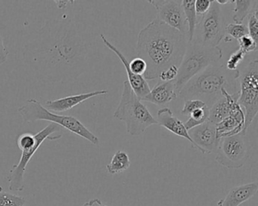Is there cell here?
<instances>
[{
    "instance_id": "1",
    "label": "cell",
    "mask_w": 258,
    "mask_h": 206,
    "mask_svg": "<svg viewBox=\"0 0 258 206\" xmlns=\"http://www.w3.org/2000/svg\"><path fill=\"white\" fill-rule=\"evenodd\" d=\"M87 43L72 19L48 21L24 46L25 62L37 78L49 83L73 82L85 70Z\"/></svg>"
},
{
    "instance_id": "2",
    "label": "cell",
    "mask_w": 258,
    "mask_h": 206,
    "mask_svg": "<svg viewBox=\"0 0 258 206\" xmlns=\"http://www.w3.org/2000/svg\"><path fill=\"white\" fill-rule=\"evenodd\" d=\"M187 44L185 36L158 19L146 25L140 31L137 43V55L147 64L145 79H158L168 67H179Z\"/></svg>"
},
{
    "instance_id": "3",
    "label": "cell",
    "mask_w": 258,
    "mask_h": 206,
    "mask_svg": "<svg viewBox=\"0 0 258 206\" xmlns=\"http://www.w3.org/2000/svg\"><path fill=\"white\" fill-rule=\"evenodd\" d=\"M239 70L229 71L223 64H213L190 79L179 96L184 100H200L211 108L220 97L223 90L230 94L238 92Z\"/></svg>"
},
{
    "instance_id": "4",
    "label": "cell",
    "mask_w": 258,
    "mask_h": 206,
    "mask_svg": "<svg viewBox=\"0 0 258 206\" xmlns=\"http://www.w3.org/2000/svg\"><path fill=\"white\" fill-rule=\"evenodd\" d=\"M113 117L124 122L126 132L132 136H139L148 128L158 124L146 105L136 95L128 81L123 82L121 97Z\"/></svg>"
},
{
    "instance_id": "5",
    "label": "cell",
    "mask_w": 258,
    "mask_h": 206,
    "mask_svg": "<svg viewBox=\"0 0 258 206\" xmlns=\"http://www.w3.org/2000/svg\"><path fill=\"white\" fill-rule=\"evenodd\" d=\"M18 112L25 123H31L37 121L51 122L63 129L84 139L95 146L99 144V139L91 131L89 130L79 120L72 116L60 115L48 111L42 103L35 98L27 100L26 103L18 109Z\"/></svg>"
},
{
    "instance_id": "6",
    "label": "cell",
    "mask_w": 258,
    "mask_h": 206,
    "mask_svg": "<svg viewBox=\"0 0 258 206\" xmlns=\"http://www.w3.org/2000/svg\"><path fill=\"white\" fill-rule=\"evenodd\" d=\"M222 58L223 50L220 46L206 47L194 41L188 43L179 67L177 77L175 79L177 95L190 79L209 66L217 64Z\"/></svg>"
},
{
    "instance_id": "7",
    "label": "cell",
    "mask_w": 258,
    "mask_h": 206,
    "mask_svg": "<svg viewBox=\"0 0 258 206\" xmlns=\"http://www.w3.org/2000/svg\"><path fill=\"white\" fill-rule=\"evenodd\" d=\"M238 83L239 85L238 105L244 109V129L241 133L246 135L247 129L253 123L258 112V61L249 62L239 70Z\"/></svg>"
},
{
    "instance_id": "8",
    "label": "cell",
    "mask_w": 258,
    "mask_h": 206,
    "mask_svg": "<svg viewBox=\"0 0 258 206\" xmlns=\"http://www.w3.org/2000/svg\"><path fill=\"white\" fill-rule=\"evenodd\" d=\"M226 27L223 11L213 0L208 13L199 19L192 41L206 47H217L226 37Z\"/></svg>"
},
{
    "instance_id": "9",
    "label": "cell",
    "mask_w": 258,
    "mask_h": 206,
    "mask_svg": "<svg viewBox=\"0 0 258 206\" xmlns=\"http://www.w3.org/2000/svg\"><path fill=\"white\" fill-rule=\"evenodd\" d=\"M215 160L229 169L244 166L249 157V142L247 135L239 133L219 139L215 152Z\"/></svg>"
},
{
    "instance_id": "10",
    "label": "cell",
    "mask_w": 258,
    "mask_h": 206,
    "mask_svg": "<svg viewBox=\"0 0 258 206\" xmlns=\"http://www.w3.org/2000/svg\"><path fill=\"white\" fill-rule=\"evenodd\" d=\"M153 6L158 13L156 19L170 28L179 31L187 38L188 25L182 7V1L177 0H150L147 1Z\"/></svg>"
},
{
    "instance_id": "11",
    "label": "cell",
    "mask_w": 258,
    "mask_h": 206,
    "mask_svg": "<svg viewBox=\"0 0 258 206\" xmlns=\"http://www.w3.org/2000/svg\"><path fill=\"white\" fill-rule=\"evenodd\" d=\"M188 133L196 150L202 154H209L215 152L219 141L215 124L208 120L203 124L190 129Z\"/></svg>"
},
{
    "instance_id": "12",
    "label": "cell",
    "mask_w": 258,
    "mask_h": 206,
    "mask_svg": "<svg viewBox=\"0 0 258 206\" xmlns=\"http://www.w3.org/2000/svg\"><path fill=\"white\" fill-rule=\"evenodd\" d=\"M222 95L223 96L210 108L208 120L215 125L226 117L233 115L242 109L238 103L239 97L238 91L235 94H230L228 92L227 90L223 89Z\"/></svg>"
},
{
    "instance_id": "13",
    "label": "cell",
    "mask_w": 258,
    "mask_h": 206,
    "mask_svg": "<svg viewBox=\"0 0 258 206\" xmlns=\"http://www.w3.org/2000/svg\"><path fill=\"white\" fill-rule=\"evenodd\" d=\"M100 38L105 46L108 48L111 52H114L117 55V58L121 61L125 70H126V73H127L128 82H129L130 85H131V88L135 93L136 95L140 99H142L145 96L147 95L150 92L151 90L147 81L145 79L143 76H137V75L134 74L132 73L131 69H130L129 61L125 58L124 55L115 46H114L105 37L104 34H101Z\"/></svg>"
},
{
    "instance_id": "14",
    "label": "cell",
    "mask_w": 258,
    "mask_h": 206,
    "mask_svg": "<svg viewBox=\"0 0 258 206\" xmlns=\"http://www.w3.org/2000/svg\"><path fill=\"white\" fill-rule=\"evenodd\" d=\"M107 94H108L107 90H99V91H91V92L73 94V95L67 96V97L55 99V100H45L44 103L42 105L48 111L58 114V113L70 111L72 108L81 105L89 99Z\"/></svg>"
},
{
    "instance_id": "15",
    "label": "cell",
    "mask_w": 258,
    "mask_h": 206,
    "mask_svg": "<svg viewBox=\"0 0 258 206\" xmlns=\"http://www.w3.org/2000/svg\"><path fill=\"white\" fill-rule=\"evenodd\" d=\"M258 191L257 182L234 186L226 196L217 201V206H239L254 196Z\"/></svg>"
},
{
    "instance_id": "16",
    "label": "cell",
    "mask_w": 258,
    "mask_h": 206,
    "mask_svg": "<svg viewBox=\"0 0 258 206\" xmlns=\"http://www.w3.org/2000/svg\"><path fill=\"white\" fill-rule=\"evenodd\" d=\"M157 117H157L156 120L158 125L165 128L166 129L177 136L186 139L187 141L191 143L193 148L196 149L194 143L188 135V130L185 129L184 123H182L179 119L176 118L173 115L171 110L167 108L160 109L158 111Z\"/></svg>"
},
{
    "instance_id": "17",
    "label": "cell",
    "mask_w": 258,
    "mask_h": 206,
    "mask_svg": "<svg viewBox=\"0 0 258 206\" xmlns=\"http://www.w3.org/2000/svg\"><path fill=\"white\" fill-rule=\"evenodd\" d=\"M178 97L175 88V80L161 82L157 84L147 95L140 99L158 106H163L175 100Z\"/></svg>"
},
{
    "instance_id": "18",
    "label": "cell",
    "mask_w": 258,
    "mask_h": 206,
    "mask_svg": "<svg viewBox=\"0 0 258 206\" xmlns=\"http://www.w3.org/2000/svg\"><path fill=\"white\" fill-rule=\"evenodd\" d=\"M244 113L243 110L233 115L229 116L216 125V131L218 139L224 137L232 136L241 133L244 129Z\"/></svg>"
},
{
    "instance_id": "19",
    "label": "cell",
    "mask_w": 258,
    "mask_h": 206,
    "mask_svg": "<svg viewBox=\"0 0 258 206\" xmlns=\"http://www.w3.org/2000/svg\"><path fill=\"white\" fill-rule=\"evenodd\" d=\"M195 2L196 0H182V9H183L184 14H185L187 25H188V35H187L188 43H191L194 38L196 27L199 21L195 10Z\"/></svg>"
},
{
    "instance_id": "20",
    "label": "cell",
    "mask_w": 258,
    "mask_h": 206,
    "mask_svg": "<svg viewBox=\"0 0 258 206\" xmlns=\"http://www.w3.org/2000/svg\"><path fill=\"white\" fill-rule=\"evenodd\" d=\"M131 165L129 155L123 150H117L113 156L111 162L106 165V169L108 174L114 175L126 171Z\"/></svg>"
},
{
    "instance_id": "21",
    "label": "cell",
    "mask_w": 258,
    "mask_h": 206,
    "mask_svg": "<svg viewBox=\"0 0 258 206\" xmlns=\"http://www.w3.org/2000/svg\"><path fill=\"white\" fill-rule=\"evenodd\" d=\"M257 1H250V0H232V4H235L233 10L234 24L241 25L244 22V19L252 13L253 8H255V5Z\"/></svg>"
},
{
    "instance_id": "22",
    "label": "cell",
    "mask_w": 258,
    "mask_h": 206,
    "mask_svg": "<svg viewBox=\"0 0 258 206\" xmlns=\"http://www.w3.org/2000/svg\"><path fill=\"white\" fill-rule=\"evenodd\" d=\"M209 114L210 109L207 106L193 111L189 114V118L184 123L185 129L188 131L196 126L203 124L204 123L208 121Z\"/></svg>"
},
{
    "instance_id": "23",
    "label": "cell",
    "mask_w": 258,
    "mask_h": 206,
    "mask_svg": "<svg viewBox=\"0 0 258 206\" xmlns=\"http://www.w3.org/2000/svg\"><path fill=\"white\" fill-rule=\"evenodd\" d=\"M25 197L7 192H0V206H25Z\"/></svg>"
},
{
    "instance_id": "24",
    "label": "cell",
    "mask_w": 258,
    "mask_h": 206,
    "mask_svg": "<svg viewBox=\"0 0 258 206\" xmlns=\"http://www.w3.org/2000/svg\"><path fill=\"white\" fill-rule=\"evenodd\" d=\"M227 34L229 37L238 40L243 37L248 35V30L247 26L243 25H237V24H229L226 27V35Z\"/></svg>"
},
{
    "instance_id": "25",
    "label": "cell",
    "mask_w": 258,
    "mask_h": 206,
    "mask_svg": "<svg viewBox=\"0 0 258 206\" xmlns=\"http://www.w3.org/2000/svg\"><path fill=\"white\" fill-rule=\"evenodd\" d=\"M245 55L246 54L238 48L235 52L231 54L227 62H226V68L229 71L238 70V66L242 62Z\"/></svg>"
},
{
    "instance_id": "26",
    "label": "cell",
    "mask_w": 258,
    "mask_h": 206,
    "mask_svg": "<svg viewBox=\"0 0 258 206\" xmlns=\"http://www.w3.org/2000/svg\"><path fill=\"white\" fill-rule=\"evenodd\" d=\"M258 11L254 10L249 15L248 22H247V30L248 36H250L255 42L258 43Z\"/></svg>"
},
{
    "instance_id": "27",
    "label": "cell",
    "mask_w": 258,
    "mask_h": 206,
    "mask_svg": "<svg viewBox=\"0 0 258 206\" xmlns=\"http://www.w3.org/2000/svg\"><path fill=\"white\" fill-rule=\"evenodd\" d=\"M239 49L245 54L257 50V43L255 42L250 36H245L238 40Z\"/></svg>"
},
{
    "instance_id": "28",
    "label": "cell",
    "mask_w": 258,
    "mask_h": 206,
    "mask_svg": "<svg viewBox=\"0 0 258 206\" xmlns=\"http://www.w3.org/2000/svg\"><path fill=\"white\" fill-rule=\"evenodd\" d=\"M129 67L132 73L137 76H144L147 70V64L144 60L139 57L133 59L131 62H129Z\"/></svg>"
},
{
    "instance_id": "29",
    "label": "cell",
    "mask_w": 258,
    "mask_h": 206,
    "mask_svg": "<svg viewBox=\"0 0 258 206\" xmlns=\"http://www.w3.org/2000/svg\"><path fill=\"white\" fill-rule=\"evenodd\" d=\"M205 106H207V105L200 100L192 99V100H185L183 108L181 111V114L185 116L189 115L193 111L200 109V108H204Z\"/></svg>"
},
{
    "instance_id": "30",
    "label": "cell",
    "mask_w": 258,
    "mask_h": 206,
    "mask_svg": "<svg viewBox=\"0 0 258 206\" xmlns=\"http://www.w3.org/2000/svg\"><path fill=\"white\" fill-rule=\"evenodd\" d=\"M212 1L213 0H196L195 10L199 19L208 13V10L211 8Z\"/></svg>"
},
{
    "instance_id": "31",
    "label": "cell",
    "mask_w": 258,
    "mask_h": 206,
    "mask_svg": "<svg viewBox=\"0 0 258 206\" xmlns=\"http://www.w3.org/2000/svg\"><path fill=\"white\" fill-rule=\"evenodd\" d=\"M178 72H179V67L171 66L163 71L158 79H161V82H170V81L175 80L177 77Z\"/></svg>"
},
{
    "instance_id": "32",
    "label": "cell",
    "mask_w": 258,
    "mask_h": 206,
    "mask_svg": "<svg viewBox=\"0 0 258 206\" xmlns=\"http://www.w3.org/2000/svg\"><path fill=\"white\" fill-rule=\"evenodd\" d=\"M9 55H10V52H9L7 46H6L2 35L0 34V65H2V64L7 62Z\"/></svg>"
},
{
    "instance_id": "33",
    "label": "cell",
    "mask_w": 258,
    "mask_h": 206,
    "mask_svg": "<svg viewBox=\"0 0 258 206\" xmlns=\"http://www.w3.org/2000/svg\"><path fill=\"white\" fill-rule=\"evenodd\" d=\"M90 206H108L107 204H103L99 198H92L88 201Z\"/></svg>"
},
{
    "instance_id": "34",
    "label": "cell",
    "mask_w": 258,
    "mask_h": 206,
    "mask_svg": "<svg viewBox=\"0 0 258 206\" xmlns=\"http://www.w3.org/2000/svg\"><path fill=\"white\" fill-rule=\"evenodd\" d=\"M216 2L218 5H225V4H228L229 3L232 4V1H229V0H217Z\"/></svg>"
},
{
    "instance_id": "35",
    "label": "cell",
    "mask_w": 258,
    "mask_h": 206,
    "mask_svg": "<svg viewBox=\"0 0 258 206\" xmlns=\"http://www.w3.org/2000/svg\"><path fill=\"white\" fill-rule=\"evenodd\" d=\"M82 206H90V204H89L88 201L87 202L84 203V204H83Z\"/></svg>"
},
{
    "instance_id": "36",
    "label": "cell",
    "mask_w": 258,
    "mask_h": 206,
    "mask_svg": "<svg viewBox=\"0 0 258 206\" xmlns=\"http://www.w3.org/2000/svg\"><path fill=\"white\" fill-rule=\"evenodd\" d=\"M3 189H3L2 186H0V192H3Z\"/></svg>"
}]
</instances>
